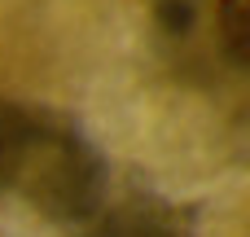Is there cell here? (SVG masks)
Returning a JSON list of instances; mask_svg holds the SVG:
<instances>
[{"label":"cell","mask_w":250,"mask_h":237,"mask_svg":"<svg viewBox=\"0 0 250 237\" xmlns=\"http://www.w3.org/2000/svg\"><path fill=\"white\" fill-rule=\"evenodd\" d=\"M215 26H220V44L229 53L233 66H246V44H250V9L246 0H220L215 4Z\"/></svg>","instance_id":"3"},{"label":"cell","mask_w":250,"mask_h":237,"mask_svg":"<svg viewBox=\"0 0 250 237\" xmlns=\"http://www.w3.org/2000/svg\"><path fill=\"white\" fill-rule=\"evenodd\" d=\"M92 237H189V229L176 207L145 194H127L92 215Z\"/></svg>","instance_id":"2"},{"label":"cell","mask_w":250,"mask_h":237,"mask_svg":"<svg viewBox=\"0 0 250 237\" xmlns=\"http://www.w3.org/2000/svg\"><path fill=\"white\" fill-rule=\"evenodd\" d=\"M202 9H207V0H154V13L167 35H189Z\"/></svg>","instance_id":"4"},{"label":"cell","mask_w":250,"mask_h":237,"mask_svg":"<svg viewBox=\"0 0 250 237\" xmlns=\"http://www.w3.org/2000/svg\"><path fill=\"white\" fill-rule=\"evenodd\" d=\"M0 194L22 198L48 220L83 224L110 202V176L101 154L75 128L31 114L4 167Z\"/></svg>","instance_id":"1"},{"label":"cell","mask_w":250,"mask_h":237,"mask_svg":"<svg viewBox=\"0 0 250 237\" xmlns=\"http://www.w3.org/2000/svg\"><path fill=\"white\" fill-rule=\"evenodd\" d=\"M26 119H31V110H22V106H13V101L0 97V180H4V167H9V158H13V145H18V136H22Z\"/></svg>","instance_id":"5"}]
</instances>
